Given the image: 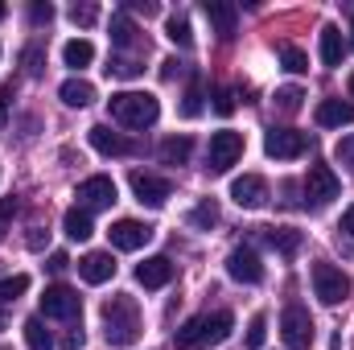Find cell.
Returning <instances> with one entry per match:
<instances>
[{
    "label": "cell",
    "mask_w": 354,
    "mask_h": 350,
    "mask_svg": "<svg viewBox=\"0 0 354 350\" xmlns=\"http://www.w3.org/2000/svg\"><path fill=\"white\" fill-rule=\"evenodd\" d=\"M227 272H231V280H239V284H260V280H264V264H260V256H256L252 248H235V252L227 256Z\"/></svg>",
    "instance_id": "cell-14"
},
{
    "label": "cell",
    "mask_w": 354,
    "mask_h": 350,
    "mask_svg": "<svg viewBox=\"0 0 354 350\" xmlns=\"http://www.w3.org/2000/svg\"><path fill=\"white\" fill-rule=\"evenodd\" d=\"M313 116H317L322 128H346V124H354V103H346V99H322Z\"/></svg>",
    "instance_id": "cell-19"
},
{
    "label": "cell",
    "mask_w": 354,
    "mask_h": 350,
    "mask_svg": "<svg viewBox=\"0 0 354 350\" xmlns=\"http://www.w3.org/2000/svg\"><path fill=\"white\" fill-rule=\"evenodd\" d=\"M342 54H346L342 29L338 25H322V62L326 66H342Z\"/></svg>",
    "instance_id": "cell-21"
},
{
    "label": "cell",
    "mask_w": 354,
    "mask_h": 350,
    "mask_svg": "<svg viewBox=\"0 0 354 350\" xmlns=\"http://www.w3.org/2000/svg\"><path fill=\"white\" fill-rule=\"evenodd\" d=\"M12 214H17V198H0V239H4V231L12 223Z\"/></svg>",
    "instance_id": "cell-42"
},
{
    "label": "cell",
    "mask_w": 354,
    "mask_h": 350,
    "mask_svg": "<svg viewBox=\"0 0 354 350\" xmlns=\"http://www.w3.org/2000/svg\"><path fill=\"white\" fill-rule=\"evenodd\" d=\"M4 124H8V91H0V132H4Z\"/></svg>",
    "instance_id": "cell-48"
},
{
    "label": "cell",
    "mask_w": 354,
    "mask_h": 350,
    "mask_svg": "<svg viewBox=\"0 0 354 350\" xmlns=\"http://www.w3.org/2000/svg\"><path fill=\"white\" fill-rule=\"evenodd\" d=\"M301 99H305V91L301 87H280L276 91V107H280V111H297Z\"/></svg>",
    "instance_id": "cell-35"
},
{
    "label": "cell",
    "mask_w": 354,
    "mask_h": 350,
    "mask_svg": "<svg viewBox=\"0 0 354 350\" xmlns=\"http://www.w3.org/2000/svg\"><path fill=\"white\" fill-rule=\"evenodd\" d=\"M103 334H107L111 347H132L140 338V305H136V297L120 293V297H111L103 305Z\"/></svg>",
    "instance_id": "cell-2"
},
{
    "label": "cell",
    "mask_w": 354,
    "mask_h": 350,
    "mask_svg": "<svg viewBox=\"0 0 354 350\" xmlns=\"http://www.w3.org/2000/svg\"><path fill=\"white\" fill-rule=\"evenodd\" d=\"M268 235V243L284 256V260H292L297 252H301V231H292V227H260Z\"/></svg>",
    "instance_id": "cell-20"
},
{
    "label": "cell",
    "mask_w": 354,
    "mask_h": 350,
    "mask_svg": "<svg viewBox=\"0 0 354 350\" xmlns=\"http://www.w3.org/2000/svg\"><path fill=\"white\" fill-rule=\"evenodd\" d=\"M338 248H342L346 256H354V206L342 210V223H338Z\"/></svg>",
    "instance_id": "cell-32"
},
{
    "label": "cell",
    "mask_w": 354,
    "mask_h": 350,
    "mask_svg": "<svg viewBox=\"0 0 354 350\" xmlns=\"http://www.w3.org/2000/svg\"><path fill=\"white\" fill-rule=\"evenodd\" d=\"M62 231H66L75 243H79V239H91V231H95V227H91V214L83 206H71V210L62 214Z\"/></svg>",
    "instance_id": "cell-25"
},
{
    "label": "cell",
    "mask_w": 354,
    "mask_h": 350,
    "mask_svg": "<svg viewBox=\"0 0 354 350\" xmlns=\"http://www.w3.org/2000/svg\"><path fill=\"white\" fill-rule=\"evenodd\" d=\"M264 153L276 157V161H297L309 153V136L297 132V128H272L264 136Z\"/></svg>",
    "instance_id": "cell-8"
},
{
    "label": "cell",
    "mask_w": 354,
    "mask_h": 350,
    "mask_svg": "<svg viewBox=\"0 0 354 350\" xmlns=\"http://www.w3.org/2000/svg\"><path fill=\"white\" fill-rule=\"evenodd\" d=\"M58 95H62L66 107H87V103H95V87H91L87 79H66L58 87Z\"/></svg>",
    "instance_id": "cell-24"
},
{
    "label": "cell",
    "mask_w": 354,
    "mask_h": 350,
    "mask_svg": "<svg viewBox=\"0 0 354 350\" xmlns=\"http://www.w3.org/2000/svg\"><path fill=\"white\" fill-rule=\"evenodd\" d=\"M334 157H338V161L354 174V132H351V136H342V140L334 145Z\"/></svg>",
    "instance_id": "cell-39"
},
{
    "label": "cell",
    "mask_w": 354,
    "mask_h": 350,
    "mask_svg": "<svg viewBox=\"0 0 354 350\" xmlns=\"http://www.w3.org/2000/svg\"><path fill=\"white\" fill-rule=\"evenodd\" d=\"M21 330H25V347L29 350H54V338H50V330H46L41 317H29Z\"/></svg>",
    "instance_id": "cell-28"
},
{
    "label": "cell",
    "mask_w": 354,
    "mask_h": 350,
    "mask_svg": "<svg viewBox=\"0 0 354 350\" xmlns=\"http://www.w3.org/2000/svg\"><path fill=\"white\" fill-rule=\"evenodd\" d=\"M202 12H206V21L214 25V33H218V37H235L239 8H235L231 0H206V4H202Z\"/></svg>",
    "instance_id": "cell-16"
},
{
    "label": "cell",
    "mask_w": 354,
    "mask_h": 350,
    "mask_svg": "<svg viewBox=\"0 0 354 350\" xmlns=\"http://www.w3.org/2000/svg\"><path fill=\"white\" fill-rule=\"evenodd\" d=\"M351 46H354V42H351Z\"/></svg>",
    "instance_id": "cell-52"
},
{
    "label": "cell",
    "mask_w": 354,
    "mask_h": 350,
    "mask_svg": "<svg viewBox=\"0 0 354 350\" xmlns=\"http://www.w3.org/2000/svg\"><path fill=\"white\" fill-rule=\"evenodd\" d=\"M83 347V330H71L66 338H62V350H79Z\"/></svg>",
    "instance_id": "cell-45"
},
{
    "label": "cell",
    "mask_w": 354,
    "mask_h": 350,
    "mask_svg": "<svg viewBox=\"0 0 354 350\" xmlns=\"http://www.w3.org/2000/svg\"><path fill=\"white\" fill-rule=\"evenodd\" d=\"M214 111H218V116H231V111H235V95H231L227 87L214 91Z\"/></svg>",
    "instance_id": "cell-41"
},
{
    "label": "cell",
    "mask_w": 354,
    "mask_h": 350,
    "mask_svg": "<svg viewBox=\"0 0 354 350\" xmlns=\"http://www.w3.org/2000/svg\"><path fill=\"white\" fill-rule=\"evenodd\" d=\"M95 17H99V8H95L91 0H83V4H71V21H75V25H83V29H87V25H95Z\"/></svg>",
    "instance_id": "cell-37"
},
{
    "label": "cell",
    "mask_w": 354,
    "mask_h": 350,
    "mask_svg": "<svg viewBox=\"0 0 354 350\" xmlns=\"http://www.w3.org/2000/svg\"><path fill=\"white\" fill-rule=\"evenodd\" d=\"M46 239H50V231H41V227H29V235H25V243H29L33 252H41V248H46Z\"/></svg>",
    "instance_id": "cell-43"
},
{
    "label": "cell",
    "mask_w": 354,
    "mask_h": 350,
    "mask_svg": "<svg viewBox=\"0 0 354 350\" xmlns=\"http://www.w3.org/2000/svg\"><path fill=\"white\" fill-rule=\"evenodd\" d=\"M132 8H136V12H145V17H153V12H157V4H153V0H132Z\"/></svg>",
    "instance_id": "cell-47"
},
{
    "label": "cell",
    "mask_w": 354,
    "mask_h": 350,
    "mask_svg": "<svg viewBox=\"0 0 354 350\" xmlns=\"http://www.w3.org/2000/svg\"><path fill=\"white\" fill-rule=\"evenodd\" d=\"M280 62H284V71H292V75H305V71H309V58H305V50H297V46H280Z\"/></svg>",
    "instance_id": "cell-30"
},
{
    "label": "cell",
    "mask_w": 354,
    "mask_h": 350,
    "mask_svg": "<svg viewBox=\"0 0 354 350\" xmlns=\"http://www.w3.org/2000/svg\"><path fill=\"white\" fill-rule=\"evenodd\" d=\"M174 260L169 256H149L145 264H136V284H145V288H165L169 280H174Z\"/></svg>",
    "instance_id": "cell-15"
},
{
    "label": "cell",
    "mask_w": 354,
    "mask_h": 350,
    "mask_svg": "<svg viewBox=\"0 0 354 350\" xmlns=\"http://www.w3.org/2000/svg\"><path fill=\"white\" fill-rule=\"evenodd\" d=\"M239 157H243V136H239V132L223 128V132L210 136V149H206V169H210V174H227Z\"/></svg>",
    "instance_id": "cell-6"
},
{
    "label": "cell",
    "mask_w": 354,
    "mask_h": 350,
    "mask_svg": "<svg viewBox=\"0 0 354 350\" xmlns=\"http://www.w3.org/2000/svg\"><path fill=\"white\" fill-rule=\"evenodd\" d=\"M87 140H91V149H99L103 157H128V153H132V145H128L120 132H111L107 124H95L87 132Z\"/></svg>",
    "instance_id": "cell-18"
},
{
    "label": "cell",
    "mask_w": 354,
    "mask_h": 350,
    "mask_svg": "<svg viewBox=\"0 0 354 350\" xmlns=\"http://www.w3.org/2000/svg\"><path fill=\"white\" fill-rule=\"evenodd\" d=\"M189 227H194V231H210V227H218V202H214V198H202V202L189 210Z\"/></svg>",
    "instance_id": "cell-27"
},
{
    "label": "cell",
    "mask_w": 354,
    "mask_h": 350,
    "mask_svg": "<svg viewBox=\"0 0 354 350\" xmlns=\"http://www.w3.org/2000/svg\"><path fill=\"white\" fill-rule=\"evenodd\" d=\"M79 276H83L87 284H107V280L115 276V260H111V252H87V256L79 260Z\"/></svg>",
    "instance_id": "cell-17"
},
{
    "label": "cell",
    "mask_w": 354,
    "mask_h": 350,
    "mask_svg": "<svg viewBox=\"0 0 354 350\" xmlns=\"http://www.w3.org/2000/svg\"><path fill=\"white\" fill-rule=\"evenodd\" d=\"M41 313L54 317V322H79V317H83V301H79L75 288H66V284H50V288L41 293Z\"/></svg>",
    "instance_id": "cell-7"
},
{
    "label": "cell",
    "mask_w": 354,
    "mask_h": 350,
    "mask_svg": "<svg viewBox=\"0 0 354 350\" xmlns=\"http://www.w3.org/2000/svg\"><path fill=\"white\" fill-rule=\"evenodd\" d=\"M107 33H111V46H120V50L136 46V25H132V17H128V12H115V17H111V25H107Z\"/></svg>",
    "instance_id": "cell-26"
},
{
    "label": "cell",
    "mask_w": 354,
    "mask_h": 350,
    "mask_svg": "<svg viewBox=\"0 0 354 350\" xmlns=\"http://www.w3.org/2000/svg\"><path fill=\"white\" fill-rule=\"evenodd\" d=\"M75 198H79V206L83 210H103V206H111L115 202V181L107 174H95L87 181H79V190H75Z\"/></svg>",
    "instance_id": "cell-10"
},
{
    "label": "cell",
    "mask_w": 354,
    "mask_h": 350,
    "mask_svg": "<svg viewBox=\"0 0 354 350\" xmlns=\"http://www.w3.org/2000/svg\"><path fill=\"white\" fill-rule=\"evenodd\" d=\"M165 37H169L174 46H181V50L194 46V33H189V17H185V12H174V17L165 21Z\"/></svg>",
    "instance_id": "cell-29"
},
{
    "label": "cell",
    "mask_w": 354,
    "mask_h": 350,
    "mask_svg": "<svg viewBox=\"0 0 354 350\" xmlns=\"http://www.w3.org/2000/svg\"><path fill=\"white\" fill-rule=\"evenodd\" d=\"M132 194H136V202H145V206H165V202L174 198V185H169L165 177L136 169V174H132Z\"/></svg>",
    "instance_id": "cell-12"
},
{
    "label": "cell",
    "mask_w": 354,
    "mask_h": 350,
    "mask_svg": "<svg viewBox=\"0 0 354 350\" xmlns=\"http://www.w3.org/2000/svg\"><path fill=\"white\" fill-rule=\"evenodd\" d=\"M351 95H354V75H351Z\"/></svg>",
    "instance_id": "cell-50"
},
{
    "label": "cell",
    "mask_w": 354,
    "mask_h": 350,
    "mask_svg": "<svg viewBox=\"0 0 354 350\" xmlns=\"http://www.w3.org/2000/svg\"><path fill=\"white\" fill-rule=\"evenodd\" d=\"M342 194V181H338V174L330 169V165H313L309 169V177H305V198L313 202V206H326V202H334Z\"/></svg>",
    "instance_id": "cell-11"
},
{
    "label": "cell",
    "mask_w": 354,
    "mask_h": 350,
    "mask_svg": "<svg viewBox=\"0 0 354 350\" xmlns=\"http://www.w3.org/2000/svg\"><path fill=\"white\" fill-rule=\"evenodd\" d=\"M181 75H185V66H181L177 58H169V62H161V79H169V83H174V79H181Z\"/></svg>",
    "instance_id": "cell-44"
},
{
    "label": "cell",
    "mask_w": 354,
    "mask_h": 350,
    "mask_svg": "<svg viewBox=\"0 0 354 350\" xmlns=\"http://www.w3.org/2000/svg\"><path fill=\"white\" fill-rule=\"evenodd\" d=\"M313 293L326 301V305H342L351 297V276L338 268V264H313Z\"/></svg>",
    "instance_id": "cell-4"
},
{
    "label": "cell",
    "mask_w": 354,
    "mask_h": 350,
    "mask_svg": "<svg viewBox=\"0 0 354 350\" xmlns=\"http://www.w3.org/2000/svg\"><path fill=\"white\" fill-rule=\"evenodd\" d=\"M189 153H194V140H189V136H165L161 149H157V157H161L165 165H185Z\"/></svg>",
    "instance_id": "cell-22"
},
{
    "label": "cell",
    "mask_w": 354,
    "mask_h": 350,
    "mask_svg": "<svg viewBox=\"0 0 354 350\" xmlns=\"http://www.w3.org/2000/svg\"><path fill=\"white\" fill-rule=\"evenodd\" d=\"M198 111H202V87H198V83H189V91H185V103H181V116H185V120H194Z\"/></svg>",
    "instance_id": "cell-38"
},
{
    "label": "cell",
    "mask_w": 354,
    "mask_h": 350,
    "mask_svg": "<svg viewBox=\"0 0 354 350\" xmlns=\"http://www.w3.org/2000/svg\"><path fill=\"white\" fill-rule=\"evenodd\" d=\"M231 330H235V317H231L227 309H214V313H198V317H189L185 326H177L174 347H177V350H206V347H218V342H227V338H231Z\"/></svg>",
    "instance_id": "cell-1"
},
{
    "label": "cell",
    "mask_w": 354,
    "mask_h": 350,
    "mask_svg": "<svg viewBox=\"0 0 354 350\" xmlns=\"http://www.w3.org/2000/svg\"><path fill=\"white\" fill-rule=\"evenodd\" d=\"M264 342H268V317L256 313V317L248 322V350H260Z\"/></svg>",
    "instance_id": "cell-34"
},
{
    "label": "cell",
    "mask_w": 354,
    "mask_h": 350,
    "mask_svg": "<svg viewBox=\"0 0 354 350\" xmlns=\"http://www.w3.org/2000/svg\"><path fill=\"white\" fill-rule=\"evenodd\" d=\"M231 198H235V206H243V210H260L268 202V181L260 174H243L231 181Z\"/></svg>",
    "instance_id": "cell-13"
},
{
    "label": "cell",
    "mask_w": 354,
    "mask_h": 350,
    "mask_svg": "<svg viewBox=\"0 0 354 350\" xmlns=\"http://www.w3.org/2000/svg\"><path fill=\"white\" fill-rule=\"evenodd\" d=\"M29 293V276H4L0 280V301L8 305V301H17V297H25Z\"/></svg>",
    "instance_id": "cell-31"
},
{
    "label": "cell",
    "mask_w": 354,
    "mask_h": 350,
    "mask_svg": "<svg viewBox=\"0 0 354 350\" xmlns=\"http://www.w3.org/2000/svg\"><path fill=\"white\" fill-rule=\"evenodd\" d=\"M50 268H54V272H62V268H71V260H66V252H54V256H50Z\"/></svg>",
    "instance_id": "cell-46"
},
{
    "label": "cell",
    "mask_w": 354,
    "mask_h": 350,
    "mask_svg": "<svg viewBox=\"0 0 354 350\" xmlns=\"http://www.w3.org/2000/svg\"><path fill=\"white\" fill-rule=\"evenodd\" d=\"M280 338L288 350H309L313 347V317L305 305H288L280 313Z\"/></svg>",
    "instance_id": "cell-5"
},
{
    "label": "cell",
    "mask_w": 354,
    "mask_h": 350,
    "mask_svg": "<svg viewBox=\"0 0 354 350\" xmlns=\"http://www.w3.org/2000/svg\"><path fill=\"white\" fill-rule=\"evenodd\" d=\"M4 17H8V8H4V4H0V21H4Z\"/></svg>",
    "instance_id": "cell-49"
},
{
    "label": "cell",
    "mask_w": 354,
    "mask_h": 350,
    "mask_svg": "<svg viewBox=\"0 0 354 350\" xmlns=\"http://www.w3.org/2000/svg\"><path fill=\"white\" fill-rule=\"evenodd\" d=\"M103 71H107V75H115V79H136V75H140L145 66H140L136 58H111V62H107Z\"/></svg>",
    "instance_id": "cell-33"
},
{
    "label": "cell",
    "mask_w": 354,
    "mask_h": 350,
    "mask_svg": "<svg viewBox=\"0 0 354 350\" xmlns=\"http://www.w3.org/2000/svg\"><path fill=\"white\" fill-rule=\"evenodd\" d=\"M29 21H33V25H50V21H54V4H41V0L29 4Z\"/></svg>",
    "instance_id": "cell-40"
},
{
    "label": "cell",
    "mask_w": 354,
    "mask_h": 350,
    "mask_svg": "<svg viewBox=\"0 0 354 350\" xmlns=\"http://www.w3.org/2000/svg\"><path fill=\"white\" fill-rule=\"evenodd\" d=\"M62 62H66L71 71H83V66H91V62H95V46H91L87 37L66 42V46H62Z\"/></svg>",
    "instance_id": "cell-23"
},
{
    "label": "cell",
    "mask_w": 354,
    "mask_h": 350,
    "mask_svg": "<svg viewBox=\"0 0 354 350\" xmlns=\"http://www.w3.org/2000/svg\"><path fill=\"white\" fill-rule=\"evenodd\" d=\"M0 350H8V347H0Z\"/></svg>",
    "instance_id": "cell-51"
},
{
    "label": "cell",
    "mask_w": 354,
    "mask_h": 350,
    "mask_svg": "<svg viewBox=\"0 0 354 350\" xmlns=\"http://www.w3.org/2000/svg\"><path fill=\"white\" fill-rule=\"evenodd\" d=\"M21 62H25V75H41V66H46V50H41V46H25Z\"/></svg>",
    "instance_id": "cell-36"
},
{
    "label": "cell",
    "mask_w": 354,
    "mask_h": 350,
    "mask_svg": "<svg viewBox=\"0 0 354 350\" xmlns=\"http://www.w3.org/2000/svg\"><path fill=\"white\" fill-rule=\"evenodd\" d=\"M107 111H111V120L124 124V128H153L157 116H161V103H157V95H149V91H115V95L107 99Z\"/></svg>",
    "instance_id": "cell-3"
},
{
    "label": "cell",
    "mask_w": 354,
    "mask_h": 350,
    "mask_svg": "<svg viewBox=\"0 0 354 350\" xmlns=\"http://www.w3.org/2000/svg\"><path fill=\"white\" fill-rule=\"evenodd\" d=\"M107 235H111V248H120V252H140V248L153 239V227L140 223V219H120V223L107 227Z\"/></svg>",
    "instance_id": "cell-9"
}]
</instances>
